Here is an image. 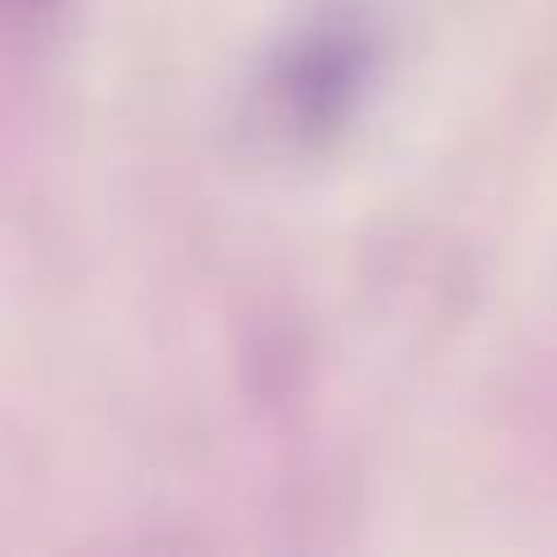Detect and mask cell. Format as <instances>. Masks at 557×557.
<instances>
[{
  "label": "cell",
  "instance_id": "obj_1",
  "mask_svg": "<svg viewBox=\"0 0 557 557\" xmlns=\"http://www.w3.org/2000/svg\"><path fill=\"white\" fill-rule=\"evenodd\" d=\"M382 69V35L362 5H323L308 15L264 74V113L288 143L333 147L362 117Z\"/></svg>",
  "mask_w": 557,
  "mask_h": 557
}]
</instances>
